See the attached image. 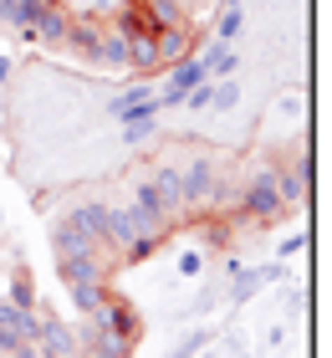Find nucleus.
Returning a JSON list of instances; mask_svg holds the SVG:
<instances>
[{
    "label": "nucleus",
    "mask_w": 332,
    "mask_h": 358,
    "mask_svg": "<svg viewBox=\"0 0 332 358\" xmlns=\"http://www.w3.org/2000/svg\"><path fill=\"white\" fill-rule=\"evenodd\" d=\"M179 271H185V276H199V251H185V256H179Z\"/></svg>",
    "instance_id": "obj_31"
},
{
    "label": "nucleus",
    "mask_w": 332,
    "mask_h": 358,
    "mask_svg": "<svg viewBox=\"0 0 332 358\" xmlns=\"http://www.w3.org/2000/svg\"><path fill=\"white\" fill-rule=\"evenodd\" d=\"M199 67H205L210 83H220V77H236V67H240L236 41H210L205 52H199Z\"/></svg>",
    "instance_id": "obj_14"
},
{
    "label": "nucleus",
    "mask_w": 332,
    "mask_h": 358,
    "mask_svg": "<svg viewBox=\"0 0 332 358\" xmlns=\"http://www.w3.org/2000/svg\"><path fill=\"white\" fill-rule=\"evenodd\" d=\"M261 287H266V271L261 266H236V271H230V307H245Z\"/></svg>",
    "instance_id": "obj_17"
},
{
    "label": "nucleus",
    "mask_w": 332,
    "mask_h": 358,
    "mask_svg": "<svg viewBox=\"0 0 332 358\" xmlns=\"http://www.w3.org/2000/svg\"><path fill=\"white\" fill-rule=\"evenodd\" d=\"M154 123H159V113H143V118H128V123H123V143H143V138H154Z\"/></svg>",
    "instance_id": "obj_25"
},
{
    "label": "nucleus",
    "mask_w": 332,
    "mask_h": 358,
    "mask_svg": "<svg viewBox=\"0 0 332 358\" xmlns=\"http://www.w3.org/2000/svg\"><path fill=\"white\" fill-rule=\"evenodd\" d=\"M113 26H118L123 36H133V31H159L143 0H128V6H118V10H113Z\"/></svg>",
    "instance_id": "obj_21"
},
{
    "label": "nucleus",
    "mask_w": 332,
    "mask_h": 358,
    "mask_svg": "<svg viewBox=\"0 0 332 358\" xmlns=\"http://www.w3.org/2000/svg\"><path fill=\"white\" fill-rule=\"evenodd\" d=\"M0 225H6V210H0Z\"/></svg>",
    "instance_id": "obj_37"
},
{
    "label": "nucleus",
    "mask_w": 332,
    "mask_h": 358,
    "mask_svg": "<svg viewBox=\"0 0 332 358\" xmlns=\"http://www.w3.org/2000/svg\"><path fill=\"white\" fill-rule=\"evenodd\" d=\"M10 67H15V62H10V57H0V87L10 83Z\"/></svg>",
    "instance_id": "obj_33"
},
{
    "label": "nucleus",
    "mask_w": 332,
    "mask_h": 358,
    "mask_svg": "<svg viewBox=\"0 0 332 358\" xmlns=\"http://www.w3.org/2000/svg\"><path fill=\"white\" fill-rule=\"evenodd\" d=\"M6 358H41V348H36V343H21L15 353H6Z\"/></svg>",
    "instance_id": "obj_32"
},
{
    "label": "nucleus",
    "mask_w": 332,
    "mask_h": 358,
    "mask_svg": "<svg viewBox=\"0 0 332 358\" xmlns=\"http://www.w3.org/2000/svg\"><path fill=\"white\" fill-rule=\"evenodd\" d=\"M210 97H215V83L205 77V83H194V87L185 92V103H189V113H210Z\"/></svg>",
    "instance_id": "obj_26"
},
{
    "label": "nucleus",
    "mask_w": 332,
    "mask_h": 358,
    "mask_svg": "<svg viewBox=\"0 0 332 358\" xmlns=\"http://www.w3.org/2000/svg\"><path fill=\"white\" fill-rule=\"evenodd\" d=\"M148 185L159 189V200H164V210H169V220H179V215H185V189H179V164H159L154 174H148Z\"/></svg>",
    "instance_id": "obj_13"
},
{
    "label": "nucleus",
    "mask_w": 332,
    "mask_h": 358,
    "mask_svg": "<svg viewBox=\"0 0 332 358\" xmlns=\"http://www.w3.org/2000/svg\"><path fill=\"white\" fill-rule=\"evenodd\" d=\"M6 297L21 307V313H36V276H31V266L15 256V271H10V292Z\"/></svg>",
    "instance_id": "obj_18"
},
{
    "label": "nucleus",
    "mask_w": 332,
    "mask_h": 358,
    "mask_svg": "<svg viewBox=\"0 0 332 358\" xmlns=\"http://www.w3.org/2000/svg\"><path fill=\"white\" fill-rule=\"evenodd\" d=\"M103 31H108V21L103 15H72V26H66V52H77L82 62H92L97 57V41H103Z\"/></svg>",
    "instance_id": "obj_9"
},
{
    "label": "nucleus",
    "mask_w": 332,
    "mask_h": 358,
    "mask_svg": "<svg viewBox=\"0 0 332 358\" xmlns=\"http://www.w3.org/2000/svg\"><path fill=\"white\" fill-rule=\"evenodd\" d=\"M92 67H108V72H128V36L118 26L108 21L103 31V41H97V57H92Z\"/></svg>",
    "instance_id": "obj_15"
},
{
    "label": "nucleus",
    "mask_w": 332,
    "mask_h": 358,
    "mask_svg": "<svg viewBox=\"0 0 332 358\" xmlns=\"http://www.w3.org/2000/svg\"><path fill=\"white\" fill-rule=\"evenodd\" d=\"M31 343L41 348V358H77V328L57 313L36 317V333H31Z\"/></svg>",
    "instance_id": "obj_3"
},
{
    "label": "nucleus",
    "mask_w": 332,
    "mask_h": 358,
    "mask_svg": "<svg viewBox=\"0 0 332 358\" xmlns=\"http://www.w3.org/2000/svg\"><path fill=\"white\" fill-rule=\"evenodd\" d=\"M225 210L245 225H276L287 215V200H281V189H276V169H256L236 189V205H225Z\"/></svg>",
    "instance_id": "obj_1"
},
{
    "label": "nucleus",
    "mask_w": 332,
    "mask_h": 358,
    "mask_svg": "<svg viewBox=\"0 0 332 358\" xmlns=\"http://www.w3.org/2000/svg\"><path fill=\"white\" fill-rule=\"evenodd\" d=\"M307 185H312V159L302 154L291 169H276V189H281V200H287V210H296L307 200Z\"/></svg>",
    "instance_id": "obj_11"
},
{
    "label": "nucleus",
    "mask_w": 332,
    "mask_h": 358,
    "mask_svg": "<svg viewBox=\"0 0 332 358\" xmlns=\"http://www.w3.org/2000/svg\"><path fill=\"white\" fill-rule=\"evenodd\" d=\"M169 77H164V87H154V97H159V108H179L185 103V92L194 87V83H205V67H199V57H179L174 67H164Z\"/></svg>",
    "instance_id": "obj_5"
},
{
    "label": "nucleus",
    "mask_w": 332,
    "mask_h": 358,
    "mask_svg": "<svg viewBox=\"0 0 332 358\" xmlns=\"http://www.w3.org/2000/svg\"><path fill=\"white\" fill-rule=\"evenodd\" d=\"M82 358H133V353H108V348H92V353H82Z\"/></svg>",
    "instance_id": "obj_34"
},
{
    "label": "nucleus",
    "mask_w": 332,
    "mask_h": 358,
    "mask_svg": "<svg viewBox=\"0 0 332 358\" xmlns=\"http://www.w3.org/2000/svg\"><path fill=\"white\" fill-rule=\"evenodd\" d=\"M113 256L108 251H77V256H57V276H62V287H72V282H108L113 276Z\"/></svg>",
    "instance_id": "obj_4"
},
{
    "label": "nucleus",
    "mask_w": 332,
    "mask_h": 358,
    "mask_svg": "<svg viewBox=\"0 0 332 358\" xmlns=\"http://www.w3.org/2000/svg\"><path fill=\"white\" fill-rule=\"evenodd\" d=\"M143 113H159L154 77H148V83H133V87H123L118 97H108V118H118V123H128V118H143Z\"/></svg>",
    "instance_id": "obj_7"
},
{
    "label": "nucleus",
    "mask_w": 332,
    "mask_h": 358,
    "mask_svg": "<svg viewBox=\"0 0 332 358\" xmlns=\"http://www.w3.org/2000/svg\"><path fill=\"white\" fill-rule=\"evenodd\" d=\"M302 307H307V292H302V287H291V292H287V313H291V317H302Z\"/></svg>",
    "instance_id": "obj_30"
},
{
    "label": "nucleus",
    "mask_w": 332,
    "mask_h": 358,
    "mask_svg": "<svg viewBox=\"0 0 332 358\" xmlns=\"http://www.w3.org/2000/svg\"><path fill=\"white\" fill-rule=\"evenodd\" d=\"M62 220H66V225H77L82 236H92L97 246H103V236H108V200H82V205L66 210ZM103 251H108V246H103Z\"/></svg>",
    "instance_id": "obj_10"
},
{
    "label": "nucleus",
    "mask_w": 332,
    "mask_h": 358,
    "mask_svg": "<svg viewBox=\"0 0 332 358\" xmlns=\"http://www.w3.org/2000/svg\"><path fill=\"white\" fill-rule=\"evenodd\" d=\"M240 103V83L236 77H220V83H215V97H210V113H230Z\"/></svg>",
    "instance_id": "obj_24"
},
{
    "label": "nucleus",
    "mask_w": 332,
    "mask_h": 358,
    "mask_svg": "<svg viewBox=\"0 0 332 358\" xmlns=\"http://www.w3.org/2000/svg\"><path fill=\"white\" fill-rule=\"evenodd\" d=\"M220 6H245V0H220Z\"/></svg>",
    "instance_id": "obj_35"
},
{
    "label": "nucleus",
    "mask_w": 332,
    "mask_h": 358,
    "mask_svg": "<svg viewBox=\"0 0 332 358\" xmlns=\"http://www.w3.org/2000/svg\"><path fill=\"white\" fill-rule=\"evenodd\" d=\"M276 251H281V262H287V256H296V251H307V236H302V231L281 236V246H276Z\"/></svg>",
    "instance_id": "obj_28"
},
{
    "label": "nucleus",
    "mask_w": 332,
    "mask_h": 358,
    "mask_svg": "<svg viewBox=\"0 0 332 358\" xmlns=\"http://www.w3.org/2000/svg\"><path fill=\"white\" fill-rule=\"evenodd\" d=\"M128 72L138 77H159V57H154V31H133L128 36Z\"/></svg>",
    "instance_id": "obj_16"
},
{
    "label": "nucleus",
    "mask_w": 332,
    "mask_h": 358,
    "mask_svg": "<svg viewBox=\"0 0 332 358\" xmlns=\"http://www.w3.org/2000/svg\"><path fill=\"white\" fill-rule=\"evenodd\" d=\"M205 343H210V333H205V328H194V333L185 338V343H179V348L169 353V358H189V353H199V348H205Z\"/></svg>",
    "instance_id": "obj_27"
},
{
    "label": "nucleus",
    "mask_w": 332,
    "mask_h": 358,
    "mask_svg": "<svg viewBox=\"0 0 332 358\" xmlns=\"http://www.w3.org/2000/svg\"><path fill=\"white\" fill-rule=\"evenodd\" d=\"M179 189H185V215H205V210L230 205V185L215 159H189V169H179Z\"/></svg>",
    "instance_id": "obj_2"
},
{
    "label": "nucleus",
    "mask_w": 332,
    "mask_h": 358,
    "mask_svg": "<svg viewBox=\"0 0 332 358\" xmlns=\"http://www.w3.org/2000/svg\"><path fill=\"white\" fill-rule=\"evenodd\" d=\"M108 282H72V287H66V297H72V313H82V317H87V313H97V307H103L108 302Z\"/></svg>",
    "instance_id": "obj_20"
},
{
    "label": "nucleus",
    "mask_w": 332,
    "mask_h": 358,
    "mask_svg": "<svg viewBox=\"0 0 332 358\" xmlns=\"http://www.w3.org/2000/svg\"><path fill=\"white\" fill-rule=\"evenodd\" d=\"M0 169H6V154H0Z\"/></svg>",
    "instance_id": "obj_36"
},
{
    "label": "nucleus",
    "mask_w": 332,
    "mask_h": 358,
    "mask_svg": "<svg viewBox=\"0 0 332 358\" xmlns=\"http://www.w3.org/2000/svg\"><path fill=\"white\" fill-rule=\"evenodd\" d=\"M31 333H36V313H21L10 297H0V358L31 343Z\"/></svg>",
    "instance_id": "obj_6"
},
{
    "label": "nucleus",
    "mask_w": 332,
    "mask_h": 358,
    "mask_svg": "<svg viewBox=\"0 0 332 358\" xmlns=\"http://www.w3.org/2000/svg\"><path fill=\"white\" fill-rule=\"evenodd\" d=\"M205 246H225V220H210L205 225Z\"/></svg>",
    "instance_id": "obj_29"
},
{
    "label": "nucleus",
    "mask_w": 332,
    "mask_h": 358,
    "mask_svg": "<svg viewBox=\"0 0 332 358\" xmlns=\"http://www.w3.org/2000/svg\"><path fill=\"white\" fill-rule=\"evenodd\" d=\"M133 210H138V215H148V220H159V225H174L169 210H164V200H159V189L148 185V179H138V185H133Z\"/></svg>",
    "instance_id": "obj_22"
},
{
    "label": "nucleus",
    "mask_w": 332,
    "mask_h": 358,
    "mask_svg": "<svg viewBox=\"0 0 332 358\" xmlns=\"http://www.w3.org/2000/svg\"><path fill=\"white\" fill-rule=\"evenodd\" d=\"M66 26H72V10H66L62 0H41V15H36V41L62 46V41H66Z\"/></svg>",
    "instance_id": "obj_12"
},
{
    "label": "nucleus",
    "mask_w": 332,
    "mask_h": 358,
    "mask_svg": "<svg viewBox=\"0 0 332 358\" xmlns=\"http://www.w3.org/2000/svg\"><path fill=\"white\" fill-rule=\"evenodd\" d=\"M245 31V10L240 6H220V21H215V41H236Z\"/></svg>",
    "instance_id": "obj_23"
},
{
    "label": "nucleus",
    "mask_w": 332,
    "mask_h": 358,
    "mask_svg": "<svg viewBox=\"0 0 332 358\" xmlns=\"http://www.w3.org/2000/svg\"><path fill=\"white\" fill-rule=\"evenodd\" d=\"M194 46H199V36L189 26H159L154 31V57H159V67H174L179 57H194Z\"/></svg>",
    "instance_id": "obj_8"
},
{
    "label": "nucleus",
    "mask_w": 332,
    "mask_h": 358,
    "mask_svg": "<svg viewBox=\"0 0 332 358\" xmlns=\"http://www.w3.org/2000/svg\"><path fill=\"white\" fill-rule=\"evenodd\" d=\"M148 15H154V26H189V15L199 0H143Z\"/></svg>",
    "instance_id": "obj_19"
}]
</instances>
